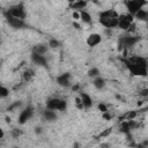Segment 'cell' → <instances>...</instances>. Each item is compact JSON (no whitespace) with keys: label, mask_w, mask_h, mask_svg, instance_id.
I'll use <instances>...</instances> for the list:
<instances>
[{"label":"cell","mask_w":148,"mask_h":148,"mask_svg":"<svg viewBox=\"0 0 148 148\" xmlns=\"http://www.w3.org/2000/svg\"><path fill=\"white\" fill-rule=\"evenodd\" d=\"M98 21L103 27L108 29L118 28L119 14L114 9H105L98 14Z\"/></svg>","instance_id":"cell-2"},{"label":"cell","mask_w":148,"mask_h":148,"mask_svg":"<svg viewBox=\"0 0 148 148\" xmlns=\"http://www.w3.org/2000/svg\"><path fill=\"white\" fill-rule=\"evenodd\" d=\"M3 135H5L3 130H0V139H2V138H3Z\"/></svg>","instance_id":"cell-34"},{"label":"cell","mask_w":148,"mask_h":148,"mask_svg":"<svg viewBox=\"0 0 148 148\" xmlns=\"http://www.w3.org/2000/svg\"><path fill=\"white\" fill-rule=\"evenodd\" d=\"M5 16H6L7 23H8L12 28H14V29H23L24 27H27L24 20H20V18H16V17H13V16L6 14V13H5Z\"/></svg>","instance_id":"cell-9"},{"label":"cell","mask_w":148,"mask_h":148,"mask_svg":"<svg viewBox=\"0 0 148 148\" xmlns=\"http://www.w3.org/2000/svg\"><path fill=\"white\" fill-rule=\"evenodd\" d=\"M102 117H103L104 119H106V120H110V119L112 118V114H110L109 112H105V113H102Z\"/></svg>","instance_id":"cell-30"},{"label":"cell","mask_w":148,"mask_h":148,"mask_svg":"<svg viewBox=\"0 0 148 148\" xmlns=\"http://www.w3.org/2000/svg\"><path fill=\"white\" fill-rule=\"evenodd\" d=\"M49 49H50V47H49L47 44H37V45L34 46L32 52H36V53H38V54H43V56H44V54L47 52Z\"/></svg>","instance_id":"cell-17"},{"label":"cell","mask_w":148,"mask_h":148,"mask_svg":"<svg viewBox=\"0 0 148 148\" xmlns=\"http://www.w3.org/2000/svg\"><path fill=\"white\" fill-rule=\"evenodd\" d=\"M88 2L87 1H83V0H80V1H74V2H71L69 3V7L72 9H74V12H80V10H83L86 9Z\"/></svg>","instance_id":"cell-15"},{"label":"cell","mask_w":148,"mask_h":148,"mask_svg":"<svg viewBox=\"0 0 148 148\" xmlns=\"http://www.w3.org/2000/svg\"><path fill=\"white\" fill-rule=\"evenodd\" d=\"M72 90L73 91H77L79 90V84H73L72 86Z\"/></svg>","instance_id":"cell-33"},{"label":"cell","mask_w":148,"mask_h":148,"mask_svg":"<svg viewBox=\"0 0 148 148\" xmlns=\"http://www.w3.org/2000/svg\"><path fill=\"white\" fill-rule=\"evenodd\" d=\"M80 20H81L83 23H86V24H90V23L92 22L91 15H90L86 9L80 10Z\"/></svg>","instance_id":"cell-18"},{"label":"cell","mask_w":148,"mask_h":148,"mask_svg":"<svg viewBox=\"0 0 148 148\" xmlns=\"http://www.w3.org/2000/svg\"><path fill=\"white\" fill-rule=\"evenodd\" d=\"M6 14H8L13 17L20 18V20H24L27 17V10H25V7L23 3H17V5L9 7V9L6 12Z\"/></svg>","instance_id":"cell-4"},{"label":"cell","mask_w":148,"mask_h":148,"mask_svg":"<svg viewBox=\"0 0 148 148\" xmlns=\"http://www.w3.org/2000/svg\"><path fill=\"white\" fill-rule=\"evenodd\" d=\"M102 40H103V38H102V36H101L99 34L92 32V34H90V35L87 37L86 43H87V45H88L89 47H95V46L99 45V44L102 43Z\"/></svg>","instance_id":"cell-11"},{"label":"cell","mask_w":148,"mask_h":148,"mask_svg":"<svg viewBox=\"0 0 148 148\" xmlns=\"http://www.w3.org/2000/svg\"><path fill=\"white\" fill-rule=\"evenodd\" d=\"M32 116H34V108L32 106H27L20 112V114L17 117V123L20 125H24L28 120H30L32 118Z\"/></svg>","instance_id":"cell-8"},{"label":"cell","mask_w":148,"mask_h":148,"mask_svg":"<svg viewBox=\"0 0 148 148\" xmlns=\"http://www.w3.org/2000/svg\"><path fill=\"white\" fill-rule=\"evenodd\" d=\"M134 18L139 20V21H148V10L147 9H140L135 15Z\"/></svg>","instance_id":"cell-19"},{"label":"cell","mask_w":148,"mask_h":148,"mask_svg":"<svg viewBox=\"0 0 148 148\" xmlns=\"http://www.w3.org/2000/svg\"><path fill=\"white\" fill-rule=\"evenodd\" d=\"M9 96V89L5 86H1L0 87V97L1 98H6Z\"/></svg>","instance_id":"cell-23"},{"label":"cell","mask_w":148,"mask_h":148,"mask_svg":"<svg viewBox=\"0 0 148 148\" xmlns=\"http://www.w3.org/2000/svg\"><path fill=\"white\" fill-rule=\"evenodd\" d=\"M21 133H22V132H21L20 130H17V128H14V130H13V136H15V138L20 136V135H21Z\"/></svg>","instance_id":"cell-28"},{"label":"cell","mask_w":148,"mask_h":148,"mask_svg":"<svg viewBox=\"0 0 148 148\" xmlns=\"http://www.w3.org/2000/svg\"><path fill=\"white\" fill-rule=\"evenodd\" d=\"M136 114H138L136 111L133 110V111H130V112L125 116V118H126V120H134V118L136 117Z\"/></svg>","instance_id":"cell-25"},{"label":"cell","mask_w":148,"mask_h":148,"mask_svg":"<svg viewBox=\"0 0 148 148\" xmlns=\"http://www.w3.org/2000/svg\"><path fill=\"white\" fill-rule=\"evenodd\" d=\"M56 82L58 86L62 87V88H72L73 83H72V75L68 72L61 73L60 75H58L56 77Z\"/></svg>","instance_id":"cell-7"},{"label":"cell","mask_w":148,"mask_h":148,"mask_svg":"<svg viewBox=\"0 0 148 148\" xmlns=\"http://www.w3.org/2000/svg\"><path fill=\"white\" fill-rule=\"evenodd\" d=\"M87 74H88V76H89L90 79H92V80H94L95 77L99 76V74H101V73H99V69H98L97 67H92V68H90V69L88 71V73H87Z\"/></svg>","instance_id":"cell-21"},{"label":"cell","mask_w":148,"mask_h":148,"mask_svg":"<svg viewBox=\"0 0 148 148\" xmlns=\"http://www.w3.org/2000/svg\"><path fill=\"white\" fill-rule=\"evenodd\" d=\"M134 24V16L131 15L130 13H124L119 15V22H118V28L125 31H128L131 27Z\"/></svg>","instance_id":"cell-5"},{"label":"cell","mask_w":148,"mask_h":148,"mask_svg":"<svg viewBox=\"0 0 148 148\" xmlns=\"http://www.w3.org/2000/svg\"><path fill=\"white\" fill-rule=\"evenodd\" d=\"M47 45L50 49H58L60 46V42L56 38H50L49 42H47Z\"/></svg>","instance_id":"cell-22"},{"label":"cell","mask_w":148,"mask_h":148,"mask_svg":"<svg viewBox=\"0 0 148 148\" xmlns=\"http://www.w3.org/2000/svg\"><path fill=\"white\" fill-rule=\"evenodd\" d=\"M140 40V37L139 36H132V35H128V36H125L121 38L120 40V46H124L126 49H131L133 47L136 43H139Z\"/></svg>","instance_id":"cell-10"},{"label":"cell","mask_w":148,"mask_h":148,"mask_svg":"<svg viewBox=\"0 0 148 148\" xmlns=\"http://www.w3.org/2000/svg\"><path fill=\"white\" fill-rule=\"evenodd\" d=\"M125 3V7L127 9V13H130L131 15H135L140 9H142L147 2L146 1H141V0H127L124 2Z\"/></svg>","instance_id":"cell-6"},{"label":"cell","mask_w":148,"mask_h":148,"mask_svg":"<svg viewBox=\"0 0 148 148\" xmlns=\"http://www.w3.org/2000/svg\"><path fill=\"white\" fill-rule=\"evenodd\" d=\"M43 118H44V120H46V121H49V123L56 121V120L58 119L57 111H53V110H49V109H46L45 111H43Z\"/></svg>","instance_id":"cell-14"},{"label":"cell","mask_w":148,"mask_h":148,"mask_svg":"<svg viewBox=\"0 0 148 148\" xmlns=\"http://www.w3.org/2000/svg\"><path fill=\"white\" fill-rule=\"evenodd\" d=\"M126 68L133 76L146 77L148 75V60L142 56H130L123 59Z\"/></svg>","instance_id":"cell-1"},{"label":"cell","mask_w":148,"mask_h":148,"mask_svg":"<svg viewBox=\"0 0 148 148\" xmlns=\"http://www.w3.org/2000/svg\"><path fill=\"white\" fill-rule=\"evenodd\" d=\"M92 86H94L97 90H102V89L105 88L106 81H105L104 77H102V76L99 75V76H97V77H95V79L92 80Z\"/></svg>","instance_id":"cell-16"},{"label":"cell","mask_w":148,"mask_h":148,"mask_svg":"<svg viewBox=\"0 0 148 148\" xmlns=\"http://www.w3.org/2000/svg\"><path fill=\"white\" fill-rule=\"evenodd\" d=\"M20 105H21V102H15V103L10 104V105L7 108V110H8V111H13V110H15L16 108H18Z\"/></svg>","instance_id":"cell-26"},{"label":"cell","mask_w":148,"mask_h":148,"mask_svg":"<svg viewBox=\"0 0 148 148\" xmlns=\"http://www.w3.org/2000/svg\"><path fill=\"white\" fill-rule=\"evenodd\" d=\"M31 61L37 65V66H42V67H45L47 65V60H46V57L43 56V54H38L36 52H31Z\"/></svg>","instance_id":"cell-12"},{"label":"cell","mask_w":148,"mask_h":148,"mask_svg":"<svg viewBox=\"0 0 148 148\" xmlns=\"http://www.w3.org/2000/svg\"><path fill=\"white\" fill-rule=\"evenodd\" d=\"M73 18L74 20H80V12H73Z\"/></svg>","instance_id":"cell-31"},{"label":"cell","mask_w":148,"mask_h":148,"mask_svg":"<svg viewBox=\"0 0 148 148\" xmlns=\"http://www.w3.org/2000/svg\"><path fill=\"white\" fill-rule=\"evenodd\" d=\"M79 97L81 98V102H82V105H83V109H90L92 106V98L89 94L87 92H83V91H80L79 92Z\"/></svg>","instance_id":"cell-13"},{"label":"cell","mask_w":148,"mask_h":148,"mask_svg":"<svg viewBox=\"0 0 148 148\" xmlns=\"http://www.w3.org/2000/svg\"><path fill=\"white\" fill-rule=\"evenodd\" d=\"M111 131H112V128H111V127L106 128L104 132H102V133H101V136H106L108 134H110V133H111Z\"/></svg>","instance_id":"cell-29"},{"label":"cell","mask_w":148,"mask_h":148,"mask_svg":"<svg viewBox=\"0 0 148 148\" xmlns=\"http://www.w3.org/2000/svg\"><path fill=\"white\" fill-rule=\"evenodd\" d=\"M75 105L79 108V109H83V105H82V102H81V98L77 96L75 97Z\"/></svg>","instance_id":"cell-27"},{"label":"cell","mask_w":148,"mask_h":148,"mask_svg":"<svg viewBox=\"0 0 148 148\" xmlns=\"http://www.w3.org/2000/svg\"><path fill=\"white\" fill-rule=\"evenodd\" d=\"M42 132H43V131H42V127H39V126H38V127H36V128H35V133H36V134H40Z\"/></svg>","instance_id":"cell-32"},{"label":"cell","mask_w":148,"mask_h":148,"mask_svg":"<svg viewBox=\"0 0 148 148\" xmlns=\"http://www.w3.org/2000/svg\"><path fill=\"white\" fill-rule=\"evenodd\" d=\"M97 109L101 113H105V112H109V109H108V105L104 104V103H98L97 104Z\"/></svg>","instance_id":"cell-24"},{"label":"cell","mask_w":148,"mask_h":148,"mask_svg":"<svg viewBox=\"0 0 148 148\" xmlns=\"http://www.w3.org/2000/svg\"><path fill=\"white\" fill-rule=\"evenodd\" d=\"M45 104H46V109L53 111H65L67 109V102L64 98H59V97H50Z\"/></svg>","instance_id":"cell-3"},{"label":"cell","mask_w":148,"mask_h":148,"mask_svg":"<svg viewBox=\"0 0 148 148\" xmlns=\"http://www.w3.org/2000/svg\"><path fill=\"white\" fill-rule=\"evenodd\" d=\"M22 76H23V80L24 81H30L34 76H35V71L32 69V68H27V69H24V72L22 73Z\"/></svg>","instance_id":"cell-20"}]
</instances>
